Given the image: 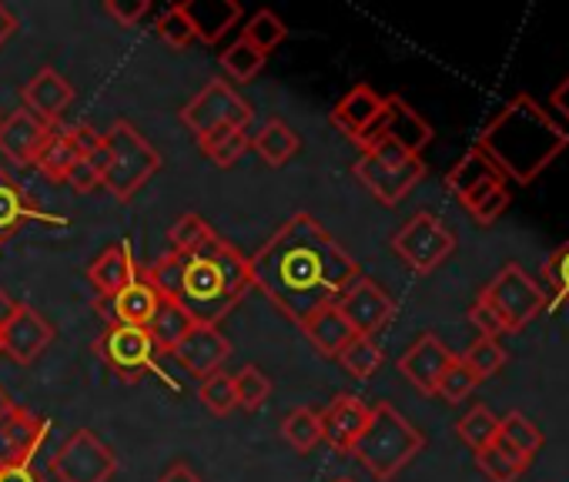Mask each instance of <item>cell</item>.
<instances>
[{
  "instance_id": "1",
  "label": "cell",
  "mask_w": 569,
  "mask_h": 482,
  "mask_svg": "<svg viewBox=\"0 0 569 482\" xmlns=\"http://www.w3.org/2000/svg\"><path fill=\"white\" fill-rule=\"evenodd\" d=\"M248 275L251 289L299 325L316 309L336 305L362 269L332 231H326L309 211H296L248 259Z\"/></svg>"
},
{
  "instance_id": "2",
  "label": "cell",
  "mask_w": 569,
  "mask_h": 482,
  "mask_svg": "<svg viewBox=\"0 0 569 482\" xmlns=\"http://www.w3.org/2000/svg\"><path fill=\"white\" fill-rule=\"evenodd\" d=\"M141 275L194 325H218L251 289L248 259L218 234L194 252H168L154 259Z\"/></svg>"
},
{
  "instance_id": "3",
  "label": "cell",
  "mask_w": 569,
  "mask_h": 482,
  "mask_svg": "<svg viewBox=\"0 0 569 482\" xmlns=\"http://www.w3.org/2000/svg\"><path fill=\"white\" fill-rule=\"evenodd\" d=\"M566 148L569 134L529 94L512 98L479 138V151L519 184L536 181Z\"/></svg>"
},
{
  "instance_id": "4",
  "label": "cell",
  "mask_w": 569,
  "mask_h": 482,
  "mask_svg": "<svg viewBox=\"0 0 569 482\" xmlns=\"http://www.w3.org/2000/svg\"><path fill=\"white\" fill-rule=\"evenodd\" d=\"M426 439L422 432L389 402L372 405L369 412V425L359 435V442L352 445V455L379 479V482H392L419 452H422Z\"/></svg>"
},
{
  "instance_id": "5",
  "label": "cell",
  "mask_w": 569,
  "mask_h": 482,
  "mask_svg": "<svg viewBox=\"0 0 569 482\" xmlns=\"http://www.w3.org/2000/svg\"><path fill=\"white\" fill-rule=\"evenodd\" d=\"M104 144L111 151V164L104 171L101 188L114 201H131L161 168V154L154 144L131 124V121H114L111 131L104 134Z\"/></svg>"
},
{
  "instance_id": "6",
  "label": "cell",
  "mask_w": 569,
  "mask_h": 482,
  "mask_svg": "<svg viewBox=\"0 0 569 482\" xmlns=\"http://www.w3.org/2000/svg\"><path fill=\"white\" fill-rule=\"evenodd\" d=\"M446 184L479 224H492L509 208V198H512L509 178L479 148L462 154V161L449 171Z\"/></svg>"
},
{
  "instance_id": "7",
  "label": "cell",
  "mask_w": 569,
  "mask_h": 482,
  "mask_svg": "<svg viewBox=\"0 0 569 482\" xmlns=\"http://www.w3.org/2000/svg\"><path fill=\"white\" fill-rule=\"evenodd\" d=\"M181 124L191 131V138L201 144L208 141L211 134L218 131H228V128H248L254 111L251 104L228 84V81H208L184 108H181Z\"/></svg>"
},
{
  "instance_id": "8",
  "label": "cell",
  "mask_w": 569,
  "mask_h": 482,
  "mask_svg": "<svg viewBox=\"0 0 569 482\" xmlns=\"http://www.w3.org/2000/svg\"><path fill=\"white\" fill-rule=\"evenodd\" d=\"M392 252L416 272V275H429L436 272L452 252H456V234L432 214V211H419L412 214L392 238Z\"/></svg>"
},
{
  "instance_id": "9",
  "label": "cell",
  "mask_w": 569,
  "mask_h": 482,
  "mask_svg": "<svg viewBox=\"0 0 569 482\" xmlns=\"http://www.w3.org/2000/svg\"><path fill=\"white\" fill-rule=\"evenodd\" d=\"M479 299L502 319L506 335L526 329V325L546 309V292H542L539 282H532L519 265H506V269L486 285V292H482Z\"/></svg>"
},
{
  "instance_id": "10",
  "label": "cell",
  "mask_w": 569,
  "mask_h": 482,
  "mask_svg": "<svg viewBox=\"0 0 569 482\" xmlns=\"http://www.w3.org/2000/svg\"><path fill=\"white\" fill-rule=\"evenodd\" d=\"M118 455L91 429H74L64 445L51 455V475L58 482H111Z\"/></svg>"
},
{
  "instance_id": "11",
  "label": "cell",
  "mask_w": 569,
  "mask_h": 482,
  "mask_svg": "<svg viewBox=\"0 0 569 482\" xmlns=\"http://www.w3.org/2000/svg\"><path fill=\"white\" fill-rule=\"evenodd\" d=\"M98 352H101V359L108 362V369L111 372H118L121 379H128V382H134V379H141L144 372H154V375H161L158 372V365H154V352H158V345H154V339L148 335V329H134V325H108V332L101 335V342H98ZM164 379V375H161Z\"/></svg>"
},
{
  "instance_id": "12",
  "label": "cell",
  "mask_w": 569,
  "mask_h": 482,
  "mask_svg": "<svg viewBox=\"0 0 569 482\" xmlns=\"http://www.w3.org/2000/svg\"><path fill=\"white\" fill-rule=\"evenodd\" d=\"M336 309L342 312V319L352 325L356 335H369V339H376V332L386 329V325L392 322V315H396L392 295H389L379 282H372V279H366V275H359V279L339 295Z\"/></svg>"
},
{
  "instance_id": "13",
  "label": "cell",
  "mask_w": 569,
  "mask_h": 482,
  "mask_svg": "<svg viewBox=\"0 0 569 482\" xmlns=\"http://www.w3.org/2000/svg\"><path fill=\"white\" fill-rule=\"evenodd\" d=\"M382 118H386V98L376 94L369 84H356L332 111V124L362 151L382 134Z\"/></svg>"
},
{
  "instance_id": "14",
  "label": "cell",
  "mask_w": 569,
  "mask_h": 482,
  "mask_svg": "<svg viewBox=\"0 0 569 482\" xmlns=\"http://www.w3.org/2000/svg\"><path fill=\"white\" fill-rule=\"evenodd\" d=\"M352 174L369 188V194L382 204H399L402 198L412 194V188L426 178V161L422 158H412L409 164H399V168H389V164H379L372 161L369 154H362L356 164H352Z\"/></svg>"
},
{
  "instance_id": "15",
  "label": "cell",
  "mask_w": 569,
  "mask_h": 482,
  "mask_svg": "<svg viewBox=\"0 0 569 482\" xmlns=\"http://www.w3.org/2000/svg\"><path fill=\"white\" fill-rule=\"evenodd\" d=\"M104 134H98L94 128L88 124H71V128H61L58 134H51V141L44 144L41 158H38V171L48 178V181H64L98 144H101Z\"/></svg>"
},
{
  "instance_id": "16",
  "label": "cell",
  "mask_w": 569,
  "mask_h": 482,
  "mask_svg": "<svg viewBox=\"0 0 569 482\" xmlns=\"http://www.w3.org/2000/svg\"><path fill=\"white\" fill-rule=\"evenodd\" d=\"M48 429V419L14 402L4 425H0V465H34V455L44 445Z\"/></svg>"
},
{
  "instance_id": "17",
  "label": "cell",
  "mask_w": 569,
  "mask_h": 482,
  "mask_svg": "<svg viewBox=\"0 0 569 482\" xmlns=\"http://www.w3.org/2000/svg\"><path fill=\"white\" fill-rule=\"evenodd\" d=\"M51 339H54V325L38 309L21 302V309L14 312L8 329L0 332V352L11 355L18 365H31L41 359V352L51 345Z\"/></svg>"
},
{
  "instance_id": "18",
  "label": "cell",
  "mask_w": 569,
  "mask_h": 482,
  "mask_svg": "<svg viewBox=\"0 0 569 482\" xmlns=\"http://www.w3.org/2000/svg\"><path fill=\"white\" fill-rule=\"evenodd\" d=\"M51 134H54L51 124H44L38 114L18 108L11 118L0 121V154H4L11 164H21V168L38 164Z\"/></svg>"
},
{
  "instance_id": "19",
  "label": "cell",
  "mask_w": 569,
  "mask_h": 482,
  "mask_svg": "<svg viewBox=\"0 0 569 482\" xmlns=\"http://www.w3.org/2000/svg\"><path fill=\"white\" fill-rule=\"evenodd\" d=\"M178 365L198 379H208L231 359V342L218 325H191V332L171 349Z\"/></svg>"
},
{
  "instance_id": "20",
  "label": "cell",
  "mask_w": 569,
  "mask_h": 482,
  "mask_svg": "<svg viewBox=\"0 0 569 482\" xmlns=\"http://www.w3.org/2000/svg\"><path fill=\"white\" fill-rule=\"evenodd\" d=\"M456 355L446 349L442 339H436L432 332L419 335L402 355H399V372L422 392V395H436V385L442 379V372L449 369Z\"/></svg>"
},
{
  "instance_id": "21",
  "label": "cell",
  "mask_w": 569,
  "mask_h": 482,
  "mask_svg": "<svg viewBox=\"0 0 569 482\" xmlns=\"http://www.w3.org/2000/svg\"><path fill=\"white\" fill-rule=\"evenodd\" d=\"M369 412H372V405H366L359 395H349V392L336 395L329 402V409L319 415L322 419V439L339 452H352V445L359 442V435L369 425Z\"/></svg>"
},
{
  "instance_id": "22",
  "label": "cell",
  "mask_w": 569,
  "mask_h": 482,
  "mask_svg": "<svg viewBox=\"0 0 569 482\" xmlns=\"http://www.w3.org/2000/svg\"><path fill=\"white\" fill-rule=\"evenodd\" d=\"M21 101L24 111L38 114L44 124H58L61 114L71 108L74 101V88L64 74H58L54 68H41L24 88H21Z\"/></svg>"
},
{
  "instance_id": "23",
  "label": "cell",
  "mask_w": 569,
  "mask_h": 482,
  "mask_svg": "<svg viewBox=\"0 0 569 482\" xmlns=\"http://www.w3.org/2000/svg\"><path fill=\"white\" fill-rule=\"evenodd\" d=\"M158 305H161V295L144 282V275L124 285L118 295L98 299V312L108 319V325H134V329H148Z\"/></svg>"
},
{
  "instance_id": "24",
  "label": "cell",
  "mask_w": 569,
  "mask_h": 482,
  "mask_svg": "<svg viewBox=\"0 0 569 482\" xmlns=\"http://www.w3.org/2000/svg\"><path fill=\"white\" fill-rule=\"evenodd\" d=\"M28 221H44V224H64V218H51L44 214L34 198L24 191V184L18 178H11L8 171H0V241H8L21 231V224Z\"/></svg>"
},
{
  "instance_id": "25",
  "label": "cell",
  "mask_w": 569,
  "mask_h": 482,
  "mask_svg": "<svg viewBox=\"0 0 569 482\" xmlns=\"http://www.w3.org/2000/svg\"><path fill=\"white\" fill-rule=\"evenodd\" d=\"M134 279H141V272H138V262H134V255H131V245H128V241H114V245L104 249V252L91 262V269H88V282L98 289L101 299L118 295V292H121L124 285H131Z\"/></svg>"
},
{
  "instance_id": "26",
  "label": "cell",
  "mask_w": 569,
  "mask_h": 482,
  "mask_svg": "<svg viewBox=\"0 0 569 482\" xmlns=\"http://www.w3.org/2000/svg\"><path fill=\"white\" fill-rule=\"evenodd\" d=\"M382 134L392 138L399 148H406L409 154H422V148L432 141V124L416 111L409 108L399 94L386 98V118H382Z\"/></svg>"
},
{
  "instance_id": "27",
  "label": "cell",
  "mask_w": 569,
  "mask_h": 482,
  "mask_svg": "<svg viewBox=\"0 0 569 482\" xmlns=\"http://www.w3.org/2000/svg\"><path fill=\"white\" fill-rule=\"evenodd\" d=\"M299 329H302V335L312 342V349H316L319 355H326V359H339V352L356 339L352 325L342 319V312H339L336 305L316 309L312 315H306V319L299 322Z\"/></svg>"
},
{
  "instance_id": "28",
  "label": "cell",
  "mask_w": 569,
  "mask_h": 482,
  "mask_svg": "<svg viewBox=\"0 0 569 482\" xmlns=\"http://www.w3.org/2000/svg\"><path fill=\"white\" fill-rule=\"evenodd\" d=\"M184 11L194 24L198 41L204 44H218L241 21V8L231 0H184Z\"/></svg>"
},
{
  "instance_id": "29",
  "label": "cell",
  "mask_w": 569,
  "mask_h": 482,
  "mask_svg": "<svg viewBox=\"0 0 569 482\" xmlns=\"http://www.w3.org/2000/svg\"><path fill=\"white\" fill-rule=\"evenodd\" d=\"M251 148L258 151V158L268 164V168H281L284 161H292L302 148V138L284 124L281 118H271L254 138H251Z\"/></svg>"
},
{
  "instance_id": "30",
  "label": "cell",
  "mask_w": 569,
  "mask_h": 482,
  "mask_svg": "<svg viewBox=\"0 0 569 482\" xmlns=\"http://www.w3.org/2000/svg\"><path fill=\"white\" fill-rule=\"evenodd\" d=\"M281 435H284V442H289L299 455L312 452L322 442V419H319V412L309 409V405L292 409L289 415L281 419Z\"/></svg>"
},
{
  "instance_id": "31",
  "label": "cell",
  "mask_w": 569,
  "mask_h": 482,
  "mask_svg": "<svg viewBox=\"0 0 569 482\" xmlns=\"http://www.w3.org/2000/svg\"><path fill=\"white\" fill-rule=\"evenodd\" d=\"M499 442L529 462V459L542 449V432H539L536 422L526 419L522 412H506V415L499 419Z\"/></svg>"
},
{
  "instance_id": "32",
  "label": "cell",
  "mask_w": 569,
  "mask_h": 482,
  "mask_svg": "<svg viewBox=\"0 0 569 482\" xmlns=\"http://www.w3.org/2000/svg\"><path fill=\"white\" fill-rule=\"evenodd\" d=\"M191 319L174 305V302H164L161 299V305H158V312H154V319L148 322V335L154 339V345H158V352H171L188 332H191Z\"/></svg>"
},
{
  "instance_id": "33",
  "label": "cell",
  "mask_w": 569,
  "mask_h": 482,
  "mask_svg": "<svg viewBox=\"0 0 569 482\" xmlns=\"http://www.w3.org/2000/svg\"><path fill=\"white\" fill-rule=\"evenodd\" d=\"M476 465H479V472L489 479V482H516L522 472H526V459L522 455H516L512 449H506L499 439L492 442V445H486V449H479L476 452Z\"/></svg>"
},
{
  "instance_id": "34",
  "label": "cell",
  "mask_w": 569,
  "mask_h": 482,
  "mask_svg": "<svg viewBox=\"0 0 569 482\" xmlns=\"http://www.w3.org/2000/svg\"><path fill=\"white\" fill-rule=\"evenodd\" d=\"M339 362H342V369L352 375V379H372L376 372H379V365H382V349L376 345V339H369V335H356L342 352H339Z\"/></svg>"
},
{
  "instance_id": "35",
  "label": "cell",
  "mask_w": 569,
  "mask_h": 482,
  "mask_svg": "<svg viewBox=\"0 0 569 482\" xmlns=\"http://www.w3.org/2000/svg\"><path fill=\"white\" fill-rule=\"evenodd\" d=\"M284 38H289V28H284V21L278 18V14H271V11H258L248 24H244V34H241V41L244 44H251L258 54H271Z\"/></svg>"
},
{
  "instance_id": "36",
  "label": "cell",
  "mask_w": 569,
  "mask_h": 482,
  "mask_svg": "<svg viewBox=\"0 0 569 482\" xmlns=\"http://www.w3.org/2000/svg\"><path fill=\"white\" fill-rule=\"evenodd\" d=\"M456 432H459V439H462L472 452H479V449H486V445H492V442L499 439V419H496L486 405H472V409L459 419Z\"/></svg>"
},
{
  "instance_id": "37",
  "label": "cell",
  "mask_w": 569,
  "mask_h": 482,
  "mask_svg": "<svg viewBox=\"0 0 569 482\" xmlns=\"http://www.w3.org/2000/svg\"><path fill=\"white\" fill-rule=\"evenodd\" d=\"M248 148H251L248 128H228V131H218L208 141H201V151L208 154V161L214 168H231Z\"/></svg>"
},
{
  "instance_id": "38",
  "label": "cell",
  "mask_w": 569,
  "mask_h": 482,
  "mask_svg": "<svg viewBox=\"0 0 569 482\" xmlns=\"http://www.w3.org/2000/svg\"><path fill=\"white\" fill-rule=\"evenodd\" d=\"M231 382H234V402H238V409H244V412L261 409V405L268 402V395H271V379H268L258 365H241V369L231 375Z\"/></svg>"
},
{
  "instance_id": "39",
  "label": "cell",
  "mask_w": 569,
  "mask_h": 482,
  "mask_svg": "<svg viewBox=\"0 0 569 482\" xmlns=\"http://www.w3.org/2000/svg\"><path fill=\"white\" fill-rule=\"evenodd\" d=\"M459 359L476 375V382H486V379L499 375V369L506 365V349L496 339H476Z\"/></svg>"
},
{
  "instance_id": "40",
  "label": "cell",
  "mask_w": 569,
  "mask_h": 482,
  "mask_svg": "<svg viewBox=\"0 0 569 482\" xmlns=\"http://www.w3.org/2000/svg\"><path fill=\"white\" fill-rule=\"evenodd\" d=\"M214 238V228L198 214V211H184L171 231H168V241H171V252H194L201 245H208V241Z\"/></svg>"
},
{
  "instance_id": "41",
  "label": "cell",
  "mask_w": 569,
  "mask_h": 482,
  "mask_svg": "<svg viewBox=\"0 0 569 482\" xmlns=\"http://www.w3.org/2000/svg\"><path fill=\"white\" fill-rule=\"evenodd\" d=\"M154 34H158L168 48H174V51H184V48H191V44L198 41L194 24H191L184 4H174V8H168L164 14H158Z\"/></svg>"
},
{
  "instance_id": "42",
  "label": "cell",
  "mask_w": 569,
  "mask_h": 482,
  "mask_svg": "<svg viewBox=\"0 0 569 482\" xmlns=\"http://www.w3.org/2000/svg\"><path fill=\"white\" fill-rule=\"evenodd\" d=\"M198 399H201V405L211 415H228L231 409H238V402H234V382H231V375L224 369H218L208 379H201Z\"/></svg>"
},
{
  "instance_id": "43",
  "label": "cell",
  "mask_w": 569,
  "mask_h": 482,
  "mask_svg": "<svg viewBox=\"0 0 569 482\" xmlns=\"http://www.w3.org/2000/svg\"><path fill=\"white\" fill-rule=\"evenodd\" d=\"M264 68V54H258L251 44L244 41H234L224 54H221V71L231 78V81H254L258 71Z\"/></svg>"
},
{
  "instance_id": "44",
  "label": "cell",
  "mask_w": 569,
  "mask_h": 482,
  "mask_svg": "<svg viewBox=\"0 0 569 482\" xmlns=\"http://www.w3.org/2000/svg\"><path fill=\"white\" fill-rule=\"evenodd\" d=\"M476 385H479L476 375H472V372L462 365V359L456 355V359L449 362V369L442 372V379H439V385H436V395L446 399V402H462V399L472 395Z\"/></svg>"
},
{
  "instance_id": "45",
  "label": "cell",
  "mask_w": 569,
  "mask_h": 482,
  "mask_svg": "<svg viewBox=\"0 0 569 482\" xmlns=\"http://www.w3.org/2000/svg\"><path fill=\"white\" fill-rule=\"evenodd\" d=\"M546 279H549V285L556 289L552 305H566V302H569V241H566V245L549 259V265H546Z\"/></svg>"
},
{
  "instance_id": "46",
  "label": "cell",
  "mask_w": 569,
  "mask_h": 482,
  "mask_svg": "<svg viewBox=\"0 0 569 482\" xmlns=\"http://www.w3.org/2000/svg\"><path fill=\"white\" fill-rule=\"evenodd\" d=\"M104 11H108L111 21H118V28H138L151 14V4H148V0H131V4H121V0H108Z\"/></svg>"
},
{
  "instance_id": "47",
  "label": "cell",
  "mask_w": 569,
  "mask_h": 482,
  "mask_svg": "<svg viewBox=\"0 0 569 482\" xmlns=\"http://www.w3.org/2000/svg\"><path fill=\"white\" fill-rule=\"evenodd\" d=\"M469 322H472V329L479 332V339H502L506 335V325H502V319L482 302V299H476V305L469 309Z\"/></svg>"
},
{
  "instance_id": "48",
  "label": "cell",
  "mask_w": 569,
  "mask_h": 482,
  "mask_svg": "<svg viewBox=\"0 0 569 482\" xmlns=\"http://www.w3.org/2000/svg\"><path fill=\"white\" fill-rule=\"evenodd\" d=\"M64 184L68 188H74L78 194H88V191H94V188H101V174H98V168L84 158L68 178H64Z\"/></svg>"
},
{
  "instance_id": "49",
  "label": "cell",
  "mask_w": 569,
  "mask_h": 482,
  "mask_svg": "<svg viewBox=\"0 0 569 482\" xmlns=\"http://www.w3.org/2000/svg\"><path fill=\"white\" fill-rule=\"evenodd\" d=\"M0 482H44L34 465H0Z\"/></svg>"
},
{
  "instance_id": "50",
  "label": "cell",
  "mask_w": 569,
  "mask_h": 482,
  "mask_svg": "<svg viewBox=\"0 0 569 482\" xmlns=\"http://www.w3.org/2000/svg\"><path fill=\"white\" fill-rule=\"evenodd\" d=\"M549 108H552L562 121H569V78H562V81L552 88V94H549Z\"/></svg>"
},
{
  "instance_id": "51",
  "label": "cell",
  "mask_w": 569,
  "mask_h": 482,
  "mask_svg": "<svg viewBox=\"0 0 569 482\" xmlns=\"http://www.w3.org/2000/svg\"><path fill=\"white\" fill-rule=\"evenodd\" d=\"M158 482H201V475L191 469V465H184V462H174L168 472H161V479Z\"/></svg>"
},
{
  "instance_id": "52",
  "label": "cell",
  "mask_w": 569,
  "mask_h": 482,
  "mask_svg": "<svg viewBox=\"0 0 569 482\" xmlns=\"http://www.w3.org/2000/svg\"><path fill=\"white\" fill-rule=\"evenodd\" d=\"M14 34H18V18L8 4H0V48H4Z\"/></svg>"
},
{
  "instance_id": "53",
  "label": "cell",
  "mask_w": 569,
  "mask_h": 482,
  "mask_svg": "<svg viewBox=\"0 0 569 482\" xmlns=\"http://www.w3.org/2000/svg\"><path fill=\"white\" fill-rule=\"evenodd\" d=\"M21 309V302L11 295V292H4V289H0V332H4L8 329V322L14 319V312Z\"/></svg>"
},
{
  "instance_id": "54",
  "label": "cell",
  "mask_w": 569,
  "mask_h": 482,
  "mask_svg": "<svg viewBox=\"0 0 569 482\" xmlns=\"http://www.w3.org/2000/svg\"><path fill=\"white\" fill-rule=\"evenodd\" d=\"M14 409V399L4 392V389H0V425H4V419H8V412Z\"/></svg>"
},
{
  "instance_id": "55",
  "label": "cell",
  "mask_w": 569,
  "mask_h": 482,
  "mask_svg": "<svg viewBox=\"0 0 569 482\" xmlns=\"http://www.w3.org/2000/svg\"><path fill=\"white\" fill-rule=\"evenodd\" d=\"M332 482H356V479H349V475H339V479H332Z\"/></svg>"
}]
</instances>
